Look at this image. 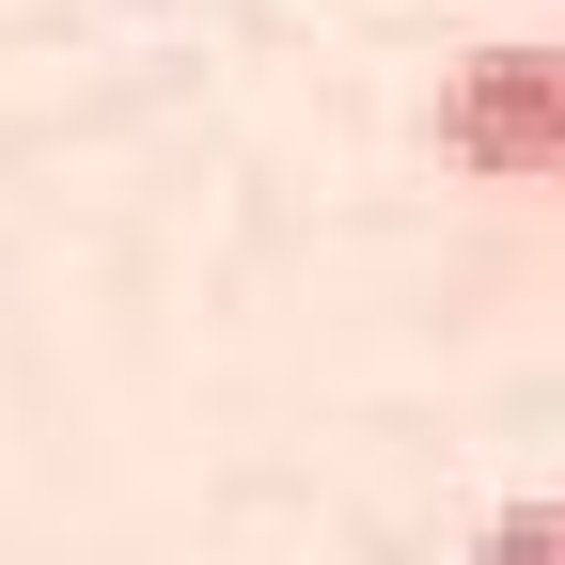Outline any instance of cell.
I'll return each instance as SVG.
<instances>
[{"instance_id":"cell-1","label":"cell","mask_w":565,"mask_h":565,"mask_svg":"<svg viewBox=\"0 0 565 565\" xmlns=\"http://www.w3.org/2000/svg\"><path fill=\"white\" fill-rule=\"evenodd\" d=\"M424 141L487 189H565V32H487L471 63H440Z\"/></svg>"},{"instance_id":"cell-2","label":"cell","mask_w":565,"mask_h":565,"mask_svg":"<svg viewBox=\"0 0 565 565\" xmlns=\"http://www.w3.org/2000/svg\"><path fill=\"white\" fill-rule=\"evenodd\" d=\"M487 565H565V487H534V503L487 519Z\"/></svg>"}]
</instances>
